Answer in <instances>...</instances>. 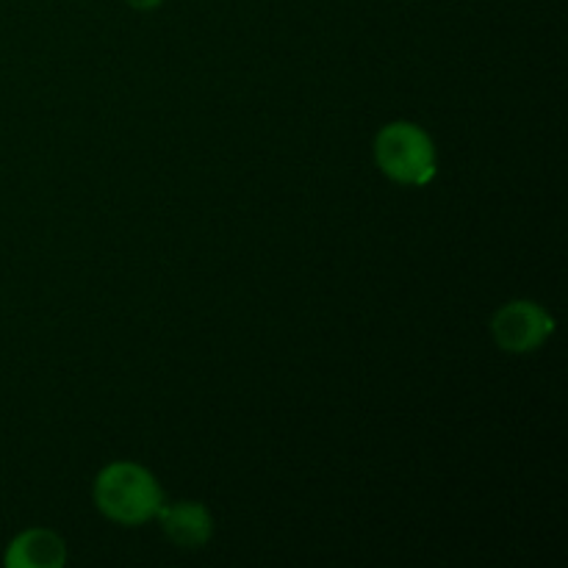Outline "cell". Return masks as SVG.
Segmentation results:
<instances>
[{"label": "cell", "mask_w": 568, "mask_h": 568, "mask_svg": "<svg viewBox=\"0 0 568 568\" xmlns=\"http://www.w3.org/2000/svg\"><path fill=\"white\" fill-rule=\"evenodd\" d=\"M491 333L505 353H532L555 333V316L532 300H514L494 314Z\"/></svg>", "instance_id": "3957f363"}, {"label": "cell", "mask_w": 568, "mask_h": 568, "mask_svg": "<svg viewBox=\"0 0 568 568\" xmlns=\"http://www.w3.org/2000/svg\"><path fill=\"white\" fill-rule=\"evenodd\" d=\"M155 516H159L164 536L181 549L205 547L211 538V532H214V519H211V510L200 503L161 505V510Z\"/></svg>", "instance_id": "277c9868"}, {"label": "cell", "mask_w": 568, "mask_h": 568, "mask_svg": "<svg viewBox=\"0 0 568 568\" xmlns=\"http://www.w3.org/2000/svg\"><path fill=\"white\" fill-rule=\"evenodd\" d=\"M375 155L381 170L397 183L425 186L436 178V148L414 122H392L383 128L375 139Z\"/></svg>", "instance_id": "7a4b0ae2"}, {"label": "cell", "mask_w": 568, "mask_h": 568, "mask_svg": "<svg viewBox=\"0 0 568 568\" xmlns=\"http://www.w3.org/2000/svg\"><path fill=\"white\" fill-rule=\"evenodd\" d=\"M94 503H98L100 514L109 516L116 525L136 527L159 514L161 505H164V494H161L153 471L139 464L120 460V464L105 466L98 475Z\"/></svg>", "instance_id": "6da1fadb"}, {"label": "cell", "mask_w": 568, "mask_h": 568, "mask_svg": "<svg viewBox=\"0 0 568 568\" xmlns=\"http://www.w3.org/2000/svg\"><path fill=\"white\" fill-rule=\"evenodd\" d=\"M67 564V547L59 532L28 530L6 549L9 568H61Z\"/></svg>", "instance_id": "5b68a950"}, {"label": "cell", "mask_w": 568, "mask_h": 568, "mask_svg": "<svg viewBox=\"0 0 568 568\" xmlns=\"http://www.w3.org/2000/svg\"><path fill=\"white\" fill-rule=\"evenodd\" d=\"M128 6H133V9H155V6L161 3V0H125Z\"/></svg>", "instance_id": "8992f818"}]
</instances>
